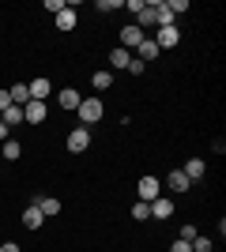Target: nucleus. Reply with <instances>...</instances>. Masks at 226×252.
Listing matches in <instances>:
<instances>
[{
    "mask_svg": "<svg viewBox=\"0 0 226 252\" xmlns=\"http://www.w3.org/2000/svg\"><path fill=\"white\" fill-rule=\"evenodd\" d=\"M129 61H132V57H129V49H121V45H117L113 53H109V68H117V72H121V68H129Z\"/></svg>",
    "mask_w": 226,
    "mask_h": 252,
    "instance_id": "nucleus-16",
    "label": "nucleus"
},
{
    "mask_svg": "<svg viewBox=\"0 0 226 252\" xmlns=\"http://www.w3.org/2000/svg\"><path fill=\"white\" fill-rule=\"evenodd\" d=\"M166 185H170V189H173V192H189V185H193V181L185 177L181 169H173L170 177H166Z\"/></svg>",
    "mask_w": 226,
    "mask_h": 252,
    "instance_id": "nucleus-14",
    "label": "nucleus"
},
{
    "mask_svg": "<svg viewBox=\"0 0 226 252\" xmlns=\"http://www.w3.org/2000/svg\"><path fill=\"white\" fill-rule=\"evenodd\" d=\"M27 91H31V102H45V98L53 94V83H49L45 75H38L34 83H27Z\"/></svg>",
    "mask_w": 226,
    "mask_h": 252,
    "instance_id": "nucleus-4",
    "label": "nucleus"
},
{
    "mask_svg": "<svg viewBox=\"0 0 226 252\" xmlns=\"http://www.w3.org/2000/svg\"><path fill=\"white\" fill-rule=\"evenodd\" d=\"M136 192H140V200H143V203L159 200V177H140V185H136Z\"/></svg>",
    "mask_w": 226,
    "mask_h": 252,
    "instance_id": "nucleus-6",
    "label": "nucleus"
},
{
    "mask_svg": "<svg viewBox=\"0 0 226 252\" xmlns=\"http://www.w3.org/2000/svg\"><path fill=\"white\" fill-rule=\"evenodd\" d=\"M155 11H159V27H173V11L166 8V0H155Z\"/></svg>",
    "mask_w": 226,
    "mask_h": 252,
    "instance_id": "nucleus-20",
    "label": "nucleus"
},
{
    "mask_svg": "<svg viewBox=\"0 0 226 252\" xmlns=\"http://www.w3.org/2000/svg\"><path fill=\"white\" fill-rule=\"evenodd\" d=\"M136 53H140V57H136V61H143V64H147V61H159V45H155V42H147V38H143V42L140 45H136Z\"/></svg>",
    "mask_w": 226,
    "mask_h": 252,
    "instance_id": "nucleus-12",
    "label": "nucleus"
},
{
    "mask_svg": "<svg viewBox=\"0 0 226 252\" xmlns=\"http://www.w3.org/2000/svg\"><path fill=\"white\" fill-rule=\"evenodd\" d=\"M151 219H170L173 215V200H166V196H159V200H151Z\"/></svg>",
    "mask_w": 226,
    "mask_h": 252,
    "instance_id": "nucleus-8",
    "label": "nucleus"
},
{
    "mask_svg": "<svg viewBox=\"0 0 226 252\" xmlns=\"http://www.w3.org/2000/svg\"><path fill=\"white\" fill-rule=\"evenodd\" d=\"M38 207H42V215L49 219V215H61V200H53V196H45V200H34Z\"/></svg>",
    "mask_w": 226,
    "mask_h": 252,
    "instance_id": "nucleus-22",
    "label": "nucleus"
},
{
    "mask_svg": "<svg viewBox=\"0 0 226 252\" xmlns=\"http://www.w3.org/2000/svg\"><path fill=\"white\" fill-rule=\"evenodd\" d=\"M8 105H11V94H8V91H0V113H4Z\"/></svg>",
    "mask_w": 226,
    "mask_h": 252,
    "instance_id": "nucleus-30",
    "label": "nucleus"
},
{
    "mask_svg": "<svg viewBox=\"0 0 226 252\" xmlns=\"http://www.w3.org/2000/svg\"><path fill=\"white\" fill-rule=\"evenodd\" d=\"M170 252H193V245H189V241H181V237H177V241L170 245Z\"/></svg>",
    "mask_w": 226,
    "mask_h": 252,
    "instance_id": "nucleus-29",
    "label": "nucleus"
},
{
    "mask_svg": "<svg viewBox=\"0 0 226 252\" xmlns=\"http://www.w3.org/2000/svg\"><path fill=\"white\" fill-rule=\"evenodd\" d=\"M121 0H98V11H117Z\"/></svg>",
    "mask_w": 226,
    "mask_h": 252,
    "instance_id": "nucleus-28",
    "label": "nucleus"
},
{
    "mask_svg": "<svg viewBox=\"0 0 226 252\" xmlns=\"http://www.w3.org/2000/svg\"><path fill=\"white\" fill-rule=\"evenodd\" d=\"M91 147V128H72V132H68V151H72V155H83V151Z\"/></svg>",
    "mask_w": 226,
    "mask_h": 252,
    "instance_id": "nucleus-2",
    "label": "nucleus"
},
{
    "mask_svg": "<svg viewBox=\"0 0 226 252\" xmlns=\"http://www.w3.org/2000/svg\"><path fill=\"white\" fill-rule=\"evenodd\" d=\"M0 252H19V245H15V241H8V245H0Z\"/></svg>",
    "mask_w": 226,
    "mask_h": 252,
    "instance_id": "nucleus-31",
    "label": "nucleus"
},
{
    "mask_svg": "<svg viewBox=\"0 0 226 252\" xmlns=\"http://www.w3.org/2000/svg\"><path fill=\"white\" fill-rule=\"evenodd\" d=\"M132 219H140V222H143V219H151V207H147V203L140 200L136 207H132Z\"/></svg>",
    "mask_w": 226,
    "mask_h": 252,
    "instance_id": "nucleus-25",
    "label": "nucleus"
},
{
    "mask_svg": "<svg viewBox=\"0 0 226 252\" xmlns=\"http://www.w3.org/2000/svg\"><path fill=\"white\" fill-rule=\"evenodd\" d=\"M166 8L173 11V19L181 15V11H189V0H166Z\"/></svg>",
    "mask_w": 226,
    "mask_h": 252,
    "instance_id": "nucleus-23",
    "label": "nucleus"
},
{
    "mask_svg": "<svg viewBox=\"0 0 226 252\" xmlns=\"http://www.w3.org/2000/svg\"><path fill=\"white\" fill-rule=\"evenodd\" d=\"M0 125H4V128H15V125H23V105H8V109L0 113Z\"/></svg>",
    "mask_w": 226,
    "mask_h": 252,
    "instance_id": "nucleus-11",
    "label": "nucleus"
},
{
    "mask_svg": "<svg viewBox=\"0 0 226 252\" xmlns=\"http://www.w3.org/2000/svg\"><path fill=\"white\" fill-rule=\"evenodd\" d=\"M129 72H132V75H143V72H147V64H143V61H136V57H132V61H129Z\"/></svg>",
    "mask_w": 226,
    "mask_h": 252,
    "instance_id": "nucleus-27",
    "label": "nucleus"
},
{
    "mask_svg": "<svg viewBox=\"0 0 226 252\" xmlns=\"http://www.w3.org/2000/svg\"><path fill=\"white\" fill-rule=\"evenodd\" d=\"M19 155H23L19 143H15V139H4V147H0V158H4V162H15Z\"/></svg>",
    "mask_w": 226,
    "mask_h": 252,
    "instance_id": "nucleus-19",
    "label": "nucleus"
},
{
    "mask_svg": "<svg viewBox=\"0 0 226 252\" xmlns=\"http://www.w3.org/2000/svg\"><path fill=\"white\" fill-rule=\"evenodd\" d=\"M196 237H200V233H196V226H193V222H185V226H181V241H189V245H193Z\"/></svg>",
    "mask_w": 226,
    "mask_h": 252,
    "instance_id": "nucleus-24",
    "label": "nucleus"
},
{
    "mask_svg": "<svg viewBox=\"0 0 226 252\" xmlns=\"http://www.w3.org/2000/svg\"><path fill=\"white\" fill-rule=\"evenodd\" d=\"M181 173H185V177H189V181H200V177H204V162H200V158H189Z\"/></svg>",
    "mask_w": 226,
    "mask_h": 252,
    "instance_id": "nucleus-15",
    "label": "nucleus"
},
{
    "mask_svg": "<svg viewBox=\"0 0 226 252\" xmlns=\"http://www.w3.org/2000/svg\"><path fill=\"white\" fill-rule=\"evenodd\" d=\"M193 252H211V237H196V241H193Z\"/></svg>",
    "mask_w": 226,
    "mask_h": 252,
    "instance_id": "nucleus-26",
    "label": "nucleus"
},
{
    "mask_svg": "<svg viewBox=\"0 0 226 252\" xmlns=\"http://www.w3.org/2000/svg\"><path fill=\"white\" fill-rule=\"evenodd\" d=\"M75 113H79V121H83V128H87V125H98V121L106 117V105L98 102V98H83Z\"/></svg>",
    "mask_w": 226,
    "mask_h": 252,
    "instance_id": "nucleus-1",
    "label": "nucleus"
},
{
    "mask_svg": "<svg viewBox=\"0 0 226 252\" xmlns=\"http://www.w3.org/2000/svg\"><path fill=\"white\" fill-rule=\"evenodd\" d=\"M75 27V11L65 4V11H57V31H72Z\"/></svg>",
    "mask_w": 226,
    "mask_h": 252,
    "instance_id": "nucleus-17",
    "label": "nucleus"
},
{
    "mask_svg": "<svg viewBox=\"0 0 226 252\" xmlns=\"http://www.w3.org/2000/svg\"><path fill=\"white\" fill-rule=\"evenodd\" d=\"M121 42H125V45H121V49H136V45L143 42V31H140V27H136V23H129V27L121 31Z\"/></svg>",
    "mask_w": 226,
    "mask_h": 252,
    "instance_id": "nucleus-7",
    "label": "nucleus"
},
{
    "mask_svg": "<svg viewBox=\"0 0 226 252\" xmlns=\"http://www.w3.org/2000/svg\"><path fill=\"white\" fill-rule=\"evenodd\" d=\"M45 117H49L45 102H27V105H23V121H27V125H42Z\"/></svg>",
    "mask_w": 226,
    "mask_h": 252,
    "instance_id": "nucleus-3",
    "label": "nucleus"
},
{
    "mask_svg": "<svg viewBox=\"0 0 226 252\" xmlns=\"http://www.w3.org/2000/svg\"><path fill=\"white\" fill-rule=\"evenodd\" d=\"M42 222H45V215H42V207H38V203H31V207L23 211V226H27V230H38Z\"/></svg>",
    "mask_w": 226,
    "mask_h": 252,
    "instance_id": "nucleus-9",
    "label": "nucleus"
},
{
    "mask_svg": "<svg viewBox=\"0 0 226 252\" xmlns=\"http://www.w3.org/2000/svg\"><path fill=\"white\" fill-rule=\"evenodd\" d=\"M136 27H159V11H155V0H151V4H143V11L140 15H136Z\"/></svg>",
    "mask_w": 226,
    "mask_h": 252,
    "instance_id": "nucleus-10",
    "label": "nucleus"
},
{
    "mask_svg": "<svg viewBox=\"0 0 226 252\" xmlns=\"http://www.w3.org/2000/svg\"><path fill=\"white\" fill-rule=\"evenodd\" d=\"M8 94H11V105H27V102H31V91H27V83H15Z\"/></svg>",
    "mask_w": 226,
    "mask_h": 252,
    "instance_id": "nucleus-18",
    "label": "nucleus"
},
{
    "mask_svg": "<svg viewBox=\"0 0 226 252\" xmlns=\"http://www.w3.org/2000/svg\"><path fill=\"white\" fill-rule=\"evenodd\" d=\"M4 139H8V128H4V125H0V143H4Z\"/></svg>",
    "mask_w": 226,
    "mask_h": 252,
    "instance_id": "nucleus-32",
    "label": "nucleus"
},
{
    "mask_svg": "<svg viewBox=\"0 0 226 252\" xmlns=\"http://www.w3.org/2000/svg\"><path fill=\"white\" fill-rule=\"evenodd\" d=\"M177 42H181V31H177V27H159V38H155L159 49H173Z\"/></svg>",
    "mask_w": 226,
    "mask_h": 252,
    "instance_id": "nucleus-5",
    "label": "nucleus"
},
{
    "mask_svg": "<svg viewBox=\"0 0 226 252\" xmlns=\"http://www.w3.org/2000/svg\"><path fill=\"white\" fill-rule=\"evenodd\" d=\"M57 102H61V109H79V102H83V98L75 94L72 87H65V91H61V94H57Z\"/></svg>",
    "mask_w": 226,
    "mask_h": 252,
    "instance_id": "nucleus-13",
    "label": "nucleus"
},
{
    "mask_svg": "<svg viewBox=\"0 0 226 252\" xmlns=\"http://www.w3.org/2000/svg\"><path fill=\"white\" fill-rule=\"evenodd\" d=\"M91 83H95V91H109V87H113V72H95Z\"/></svg>",
    "mask_w": 226,
    "mask_h": 252,
    "instance_id": "nucleus-21",
    "label": "nucleus"
}]
</instances>
